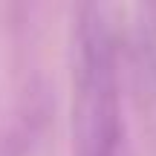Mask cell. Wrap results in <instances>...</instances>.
<instances>
[{
    "label": "cell",
    "mask_w": 156,
    "mask_h": 156,
    "mask_svg": "<svg viewBox=\"0 0 156 156\" xmlns=\"http://www.w3.org/2000/svg\"><path fill=\"white\" fill-rule=\"evenodd\" d=\"M122 87L110 17L101 6L78 9L73 69L75 156H122Z\"/></svg>",
    "instance_id": "6da1fadb"
}]
</instances>
